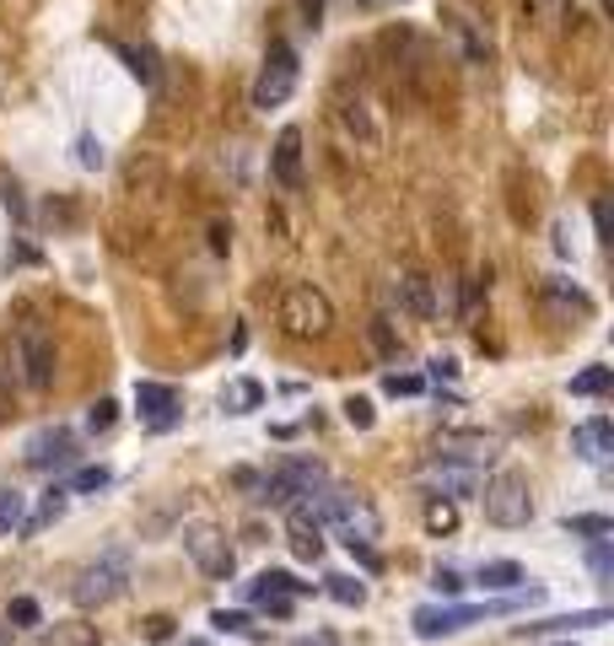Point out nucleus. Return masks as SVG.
Here are the masks:
<instances>
[{
    "instance_id": "50",
    "label": "nucleus",
    "mask_w": 614,
    "mask_h": 646,
    "mask_svg": "<svg viewBox=\"0 0 614 646\" xmlns=\"http://www.w3.org/2000/svg\"><path fill=\"white\" fill-rule=\"evenodd\" d=\"M0 399H6V388H0Z\"/></svg>"
},
{
    "instance_id": "28",
    "label": "nucleus",
    "mask_w": 614,
    "mask_h": 646,
    "mask_svg": "<svg viewBox=\"0 0 614 646\" xmlns=\"http://www.w3.org/2000/svg\"><path fill=\"white\" fill-rule=\"evenodd\" d=\"M566 533H576V539H610L614 523L604 512H582V518H566Z\"/></svg>"
},
{
    "instance_id": "2",
    "label": "nucleus",
    "mask_w": 614,
    "mask_h": 646,
    "mask_svg": "<svg viewBox=\"0 0 614 646\" xmlns=\"http://www.w3.org/2000/svg\"><path fill=\"white\" fill-rule=\"evenodd\" d=\"M275 319H281V329H287L291 340H319V334H329V323H334V308H329V296L319 285L291 281L281 291V302H275Z\"/></svg>"
},
{
    "instance_id": "18",
    "label": "nucleus",
    "mask_w": 614,
    "mask_h": 646,
    "mask_svg": "<svg viewBox=\"0 0 614 646\" xmlns=\"http://www.w3.org/2000/svg\"><path fill=\"white\" fill-rule=\"evenodd\" d=\"M313 582H302V576H291V571H259L253 582H248V598H264V593H275V598H302Z\"/></svg>"
},
{
    "instance_id": "32",
    "label": "nucleus",
    "mask_w": 614,
    "mask_h": 646,
    "mask_svg": "<svg viewBox=\"0 0 614 646\" xmlns=\"http://www.w3.org/2000/svg\"><path fill=\"white\" fill-rule=\"evenodd\" d=\"M210 625H216V631H227V636H253L248 614H238V608H216V614H210Z\"/></svg>"
},
{
    "instance_id": "37",
    "label": "nucleus",
    "mask_w": 614,
    "mask_h": 646,
    "mask_svg": "<svg viewBox=\"0 0 614 646\" xmlns=\"http://www.w3.org/2000/svg\"><path fill=\"white\" fill-rule=\"evenodd\" d=\"M6 619H11V625H39L43 614L33 598H11V614H6Z\"/></svg>"
},
{
    "instance_id": "39",
    "label": "nucleus",
    "mask_w": 614,
    "mask_h": 646,
    "mask_svg": "<svg viewBox=\"0 0 614 646\" xmlns=\"http://www.w3.org/2000/svg\"><path fill=\"white\" fill-rule=\"evenodd\" d=\"M0 205H6V210H11L17 221H28V200H22V189H17L11 178H6V189H0Z\"/></svg>"
},
{
    "instance_id": "40",
    "label": "nucleus",
    "mask_w": 614,
    "mask_h": 646,
    "mask_svg": "<svg viewBox=\"0 0 614 646\" xmlns=\"http://www.w3.org/2000/svg\"><path fill=\"white\" fill-rule=\"evenodd\" d=\"M426 372H431V383H452V377H458V362H452V356H431Z\"/></svg>"
},
{
    "instance_id": "11",
    "label": "nucleus",
    "mask_w": 614,
    "mask_h": 646,
    "mask_svg": "<svg viewBox=\"0 0 614 646\" xmlns=\"http://www.w3.org/2000/svg\"><path fill=\"white\" fill-rule=\"evenodd\" d=\"M420 485L437 496V501H469V496H480V485H486V475L480 469H464V463H426V475H420Z\"/></svg>"
},
{
    "instance_id": "42",
    "label": "nucleus",
    "mask_w": 614,
    "mask_h": 646,
    "mask_svg": "<svg viewBox=\"0 0 614 646\" xmlns=\"http://www.w3.org/2000/svg\"><path fill=\"white\" fill-rule=\"evenodd\" d=\"M593 232L599 242H610V200H593Z\"/></svg>"
},
{
    "instance_id": "21",
    "label": "nucleus",
    "mask_w": 614,
    "mask_h": 646,
    "mask_svg": "<svg viewBox=\"0 0 614 646\" xmlns=\"http://www.w3.org/2000/svg\"><path fill=\"white\" fill-rule=\"evenodd\" d=\"M119 54H124V65H129V76L141 81V86H157L163 71H157V49H152V43H124Z\"/></svg>"
},
{
    "instance_id": "25",
    "label": "nucleus",
    "mask_w": 614,
    "mask_h": 646,
    "mask_svg": "<svg viewBox=\"0 0 614 646\" xmlns=\"http://www.w3.org/2000/svg\"><path fill=\"white\" fill-rule=\"evenodd\" d=\"M372 345H377L388 362H405V340L394 334V319H383V313L372 319Z\"/></svg>"
},
{
    "instance_id": "47",
    "label": "nucleus",
    "mask_w": 614,
    "mask_h": 646,
    "mask_svg": "<svg viewBox=\"0 0 614 646\" xmlns=\"http://www.w3.org/2000/svg\"><path fill=\"white\" fill-rule=\"evenodd\" d=\"M0 646H11V625H0Z\"/></svg>"
},
{
    "instance_id": "4",
    "label": "nucleus",
    "mask_w": 614,
    "mask_h": 646,
    "mask_svg": "<svg viewBox=\"0 0 614 646\" xmlns=\"http://www.w3.org/2000/svg\"><path fill=\"white\" fill-rule=\"evenodd\" d=\"M544 593L539 587H529V598H507V604H486V608H475V604H448V608H415V636L420 642H437V636H452V631H464V625H475V619H486V614H507V608H518V604H539Z\"/></svg>"
},
{
    "instance_id": "27",
    "label": "nucleus",
    "mask_w": 614,
    "mask_h": 646,
    "mask_svg": "<svg viewBox=\"0 0 614 646\" xmlns=\"http://www.w3.org/2000/svg\"><path fill=\"white\" fill-rule=\"evenodd\" d=\"M544 291H550L555 302H572L576 313H593V296H587L576 281H566V275H550V281H544Z\"/></svg>"
},
{
    "instance_id": "13",
    "label": "nucleus",
    "mask_w": 614,
    "mask_h": 646,
    "mask_svg": "<svg viewBox=\"0 0 614 646\" xmlns=\"http://www.w3.org/2000/svg\"><path fill=\"white\" fill-rule=\"evenodd\" d=\"M270 173H275V184H281V189H302V129H296V124H287V129L275 135Z\"/></svg>"
},
{
    "instance_id": "1",
    "label": "nucleus",
    "mask_w": 614,
    "mask_h": 646,
    "mask_svg": "<svg viewBox=\"0 0 614 646\" xmlns=\"http://www.w3.org/2000/svg\"><path fill=\"white\" fill-rule=\"evenodd\" d=\"M319 485H329V475H324V463L319 458H302V452H291V458H281L264 480H259V496L253 501H264V507H296L302 496H313Z\"/></svg>"
},
{
    "instance_id": "19",
    "label": "nucleus",
    "mask_w": 614,
    "mask_h": 646,
    "mask_svg": "<svg viewBox=\"0 0 614 646\" xmlns=\"http://www.w3.org/2000/svg\"><path fill=\"white\" fill-rule=\"evenodd\" d=\"M65 507H71V490H65V485H49V490H43V501H39V512L22 523V533L33 539V533H43V528H54L60 518H65Z\"/></svg>"
},
{
    "instance_id": "38",
    "label": "nucleus",
    "mask_w": 614,
    "mask_h": 646,
    "mask_svg": "<svg viewBox=\"0 0 614 646\" xmlns=\"http://www.w3.org/2000/svg\"><path fill=\"white\" fill-rule=\"evenodd\" d=\"M345 420H351L356 431H367V426H372V404H367V399H356V394H351V399H345Z\"/></svg>"
},
{
    "instance_id": "3",
    "label": "nucleus",
    "mask_w": 614,
    "mask_h": 646,
    "mask_svg": "<svg viewBox=\"0 0 614 646\" xmlns=\"http://www.w3.org/2000/svg\"><path fill=\"white\" fill-rule=\"evenodd\" d=\"M480 501H486V523L496 528L533 523V490H529V475H518V469H496L491 480L480 485Z\"/></svg>"
},
{
    "instance_id": "7",
    "label": "nucleus",
    "mask_w": 614,
    "mask_h": 646,
    "mask_svg": "<svg viewBox=\"0 0 614 646\" xmlns=\"http://www.w3.org/2000/svg\"><path fill=\"white\" fill-rule=\"evenodd\" d=\"M178 539H184L189 561L200 565L210 582H227V576H232V565H238V561H232V544H227V533H221L216 523H184V533H178Z\"/></svg>"
},
{
    "instance_id": "22",
    "label": "nucleus",
    "mask_w": 614,
    "mask_h": 646,
    "mask_svg": "<svg viewBox=\"0 0 614 646\" xmlns=\"http://www.w3.org/2000/svg\"><path fill=\"white\" fill-rule=\"evenodd\" d=\"M22 523H28V496L11 490V485H0V539L22 533Z\"/></svg>"
},
{
    "instance_id": "48",
    "label": "nucleus",
    "mask_w": 614,
    "mask_h": 646,
    "mask_svg": "<svg viewBox=\"0 0 614 646\" xmlns=\"http://www.w3.org/2000/svg\"><path fill=\"white\" fill-rule=\"evenodd\" d=\"M184 646H210V642H184Z\"/></svg>"
},
{
    "instance_id": "6",
    "label": "nucleus",
    "mask_w": 614,
    "mask_h": 646,
    "mask_svg": "<svg viewBox=\"0 0 614 646\" xmlns=\"http://www.w3.org/2000/svg\"><path fill=\"white\" fill-rule=\"evenodd\" d=\"M296 81H302V65H296V49L291 43H270V54H264V65H259V76H253V108H281L291 92H296Z\"/></svg>"
},
{
    "instance_id": "26",
    "label": "nucleus",
    "mask_w": 614,
    "mask_h": 646,
    "mask_svg": "<svg viewBox=\"0 0 614 646\" xmlns=\"http://www.w3.org/2000/svg\"><path fill=\"white\" fill-rule=\"evenodd\" d=\"M610 366H587V372H576L572 377V394L576 399H599V394H610Z\"/></svg>"
},
{
    "instance_id": "14",
    "label": "nucleus",
    "mask_w": 614,
    "mask_h": 646,
    "mask_svg": "<svg viewBox=\"0 0 614 646\" xmlns=\"http://www.w3.org/2000/svg\"><path fill=\"white\" fill-rule=\"evenodd\" d=\"M399 308H405L409 319H437V291H431V281L420 275V270H405L399 281H394V291H388Z\"/></svg>"
},
{
    "instance_id": "46",
    "label": "nucleus",
    "mask_w": 614,
    "mask_h": 646,
    "mask_svg": "<svg viewBox=\"0 0 614 646\" xmlns=\"http://www.w3.org/2000/svg\"><path fill=\"white\" fill-rule=\"evenodd\" d=\"M302 22L319 28V22H324V0H302Z\"/></svg>"
},
{
    "instance_id": "23",
    "label": "nucleus",
    "mask_w": 614,
    "mask_h": 646,
    "mask_svg": "<svg viewBox=\"0 0 614 646\" xmlns=\"http://www.w3.org/2000/svg\"><path fill=\"white\" fill-rule=\"evenodd\" d=\"M324 593L334 598V604H345V608H362V604H367V582H356V576H345V571L324 576Z\"/></svg>"
},
{
    "instance_id": "49",
    "label": "nucleus",
    "mask_w": 614,
    "mask_h": 646,
    "mask_svg": "<svg viewBox=\"0 0 614 646\" xmlns=\"http://www.w3.org/2000/svg\"><path fill=\"white\" fill-rule=\"evenodd\" d=\"M356 6H372V0H356Z\"/></svg>"
},
{
    "instance_id": "30",
    "label": "nucleus",
    "mask_w": 614,
    "mask_h": 646,
    "mask_svg": "<svg viewBox=\"0 0 614 646\" xmlns=\"http://www.w3.org/2000/svg\"><path fill=\"white\" fill-rule=\"evenodd\" d=\"M114 485V475L103 469V463H86V469H76V480L65 485V490H76V496H92V490H108Z\"/></svg>"
},
{
    "instance_id": "36",
    "label": "nucleus",
    "mask_w": 614,
    "mask_h": 646,
    "mask_svg": "<svg viewBox=\"0 0 614 646\" xmlns=\"http://www.w3.org/2000/svg\"><path fill=\"white\" fill-rule=\"evenodd\" d=\"M431 587H437V593H448V598H458V593H464V576L448 571V565H437V571H431Z\"/></svg>"
},
{
    "instance_id": "35",
    "label": "nucleus",
    "mask_w": 614,
    "mask_h": 646,
    "mask_svg": "<svg viewBox=\"0 0 614 646\" xmlns=\"http://www.w3.org/2000/svg\"><path fill=\"white\" fill-rule=\"evenodd\" d=\"M388 394H420L426 388V377H415V372H388V383H383Z\"/></svg>"
},
{
    "instance_id": "20",
    "label": "nucleus",
    "mask_w": 614,
    "mask_h": 646,
    "mask_svg": "<svg viewBox=\"0 0 614 646\" xmlns=\"http://www.w3.org/2000/svg\"><path fill=\"white\" fill-rule=\"evenodd\" d=\"M475 582H480L486 593H518V587H523V565L518 561H486Z\"/></svg>"
},
{
    "instance_id": "34",
    "label": "nucleus",
    "mask_w": 614,
    "mask_h": 646,
    "mask_svg": "<svg viewBox=\"0 0 614 646\" xmlns=\"http://www.w3.org/2000/svg\"><path fill=\"white\" fill-rule=\"evenodd\" d=\"M587 565H593V576H599V582H610V576H614L610 539H593V550H587Z\"/></svg>"
},
{
    "instance_id": "33",
    "label": "nucleus",
    "mask_w": 614,
    "mask_h": 646,
    "mask_svg": "<svg viewBox=\"0 0 614 646\" xmlns=\"http://www.w3.org/2000/svg\"><path fill=\"white\" fill-rule=\"evenodd\" d=\"M76 162H82L86 173H97V167L108 162V152H103V140H97V135H82V140H76Z\"/></svg>"
},
{
    "instance_id": "45",
    "label": "nucleus",
    "mask_w": 614,
    "mask_h": 646,
    "mask_svg": "<svg viewBox=\"0 0 614 646\" xmlns=\"http://www.w3.org/2000/svg\"><path fill=\"white\" fill-rule=\"evenodd\" d=\"M291 646H340V636L334 631H313V636H296Z\"/></svg>"
},
{
    "instance_id": "17",
    "label": "nucleus",
    "mask_w": 614,
    "mask_h": 646,
    "mask_svg": "<svg viewBox=\"0 0 614 646\" xmlns=\"http://www.w3.org/2000/svg\"><path fill=\"white\" fill-rule=\"evenodd\" d=\"M97 625H86V619H54V625H43L39 631V646H97Z\"/></svg>"
},
{
    "instance_id": "51",
    "label": "nucleus",
    "mask_w": 614,
    "mask_h": 646,
    "mask_svg": "<svg viewBox=\"0 0 614 646\" xmlns=\"http://www.w3.org/2000/svg\"><path fill=\"white\" fill-rule=\"evenodd\" d=\"M561 646H572V642H561Z\"/></svg>"
},
{
    "instance_id": "15",
    "label": "nucleus",
    "mask_w": 614,
    "mask_h": 646,
    "mask_svg": "<svg viewBox=\"0 0 614 646\" xmlns=\"http://www.w3.org/2000/svg\"><path fill=\"white\" fill-rule=\"evenodd\" d=\"M572 452L582 458V463H604L614 452V426L604 420V415H593V420H582L572 431Z\"/></svg>"
},
{
    "instance_id": "9",
    "label": "nucleus",
    "mask_w": 614,
    "mask_h": 646,
    "mask_svg": "<svg viewBox=\"0 0 614 646\" xmlns=\"http://www.w3.org/2000/svg\"><path fill=\"white\" fill-rule=\"evenodd\" d=\"M82 452H76V437H71V426H43L33 442L22 447V463L33 469V475H54V469H65V463H76Z\"/></svg>"
},
{
    "instance_id": "29",
    "label": "nucleus",
    "mask_w": 614,
    "mask_h": 646,
    "mask_svg": "<svg viewBox=\"0 0 614 646\" xmlns=\"http://www.w3.org/2000/svg\"><path fill=\"white\" fill-rule=\"evenodd\" d=\"M452 528H458V507L431 496V501H426V533H452Z\"/></svg>"
},
{
    "instance_id": "16",
    "label": "nucleus",
    "mask_w": 614,
    "mask_h": 646,
    "mask_svg": "<svg viewBox=\"0 0 614 646\" xmlns=\"http://www.w3.org/2000/svg\"><path fill=\"white\" fill-rule=\"evenodd\" d=\"M610 625V608H576V614H555V619H539V625H518L523 636H572V631H599Z\"/></svg>"
},
{
    "instance_id": "12",
    "label": "nucleus",
    "mask_w": 614,
    "mask_h": 646,
    "mask_svg": "<svg viewBox=\"0 0 614 646\" xmlns=\"http://www.w3.org/2000/svg\"><path fill=\"white\" fill-rule=\"evenodd\" d=\"M135 409H141V420L152 426V431H173L178 426V394L167 388V383H135Z\"/></svg>"
},
{
    "instance_id": "24",
    "label": "nucleus",
    "mask_w": 614,
    "mask_h": 646,
    "mask_svg": "<svg viewBox=\"0 0 614 646\" xmlns=\"http://www.w3.org/2000/svg\"><path fill=\"white\" fill-rule=\"evenodd\" d=\"M221 404H227V415H248V409H259V404H264V388H259L253 377H238V383L221 394Z\"/></svg>"
},
{
    "instance_id": "10",
    "label": "nucleus",
    "mask_w": 614,
    "mask_h": 646,
    "mask_svg": "<svg viewBox=\"0 0 614 646\" xmlns=\"http://www.w3.org/2000/svg\"><path fill=\"white\" fill-rule=\"evenodd\" d=\"M496 452H501V437H486V431H448L431 458H437V463H464V469H486V463H496Z\"/></svg>"
},
{
    "instance_id": "8",
    "label": "nucleus",
    "mask_w": 614,
    "mask_h": 646,
    "mask_svg": "<svg viewBox=\"0 0 614 646\" xmlns=\"http://www.w3.org/2000/svg\"><path fill=\"white\" fill-rule=\"evenodd\" d=\"M11 351H17V372H22V383H28L33 394H43V388L54 383V340L43 334L39 323H22Z\"/></svg>"
},
{
    "instance_id": "5",
    "label": "nucleus",
    "mask_w": 614,
    "mask_h": 646,
    "mask_svg": "<svg viewBox=\"0 0 614 646\" xmlns=\"http://www.w3.org/2000/svg\"><path fill=\"white\" fill-rule=\"evenodd\" d=\"M124 587H129V555H124V550H108V555H97L92 565H82L71 598L82 608H103V604H114Z\"/></svg>"
},
{
    "instance_id": "44",
    "label": "nucleus",
    "mask_w": 614,
    "mask_h": 646,
    "mask_svg": "<svg viewBox=\"0 0 614 646\" xmlns=\"http://www.w3.org/2000/svg\"><path fill=\"white\" fill-rule=\"evenodd\" d=\"M210 248H216V253L232 248V227H227V221H210Z\"/></svg>"
},
{
    "instance_id": "43",
    "label": "nucleus",
    "mask_w": 614,
    "mask_h": 646,
    "mask_svg": "<svg viewBox=\"0 0 614 646\" xmlns=\"http://www.w3.org/2000/svg\"><path fill=\"white\" fill-rule=\"evenodd\" d=\"M253 604L264 608V614H275V619H287L291 614V598H275V593H264V598H253Z\"/></svg>"
},
{
    "instance_id": "41",
    "label": "nucleus",
    "mask_w": 614,
    "mask_h": 646,
    "mask_svg": "<svg viewBox=\"0 0 614 646\" xmlns=\"http://www.w3.org/2000/svg\"><path fill=\"white\" fill-rule=\"evenodd\" d=\"M146 642H173V619H167V614H152V619H146Z\"/></svg>"
},
{
    "instance_id": "31",
    "label": "nucleus",
    "mask_w": 614,
    "mask_h": 646,
    "mask_svg": "<svg viewBox=\"0 0 614 646\" xmlns=\"http://www.w3.org/2000/svg\"><path fill=\"white\" fill-rule=\"evenodd\" d=\"M114 420H119V404H114V399H97L92 409H86V431H92V437L114 431Z\"/></svg>"
}]
</instances>
